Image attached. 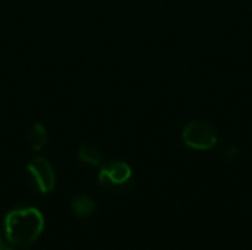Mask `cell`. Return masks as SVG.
Wrapping results in <instances>:
<instances>
[{"instance_id":"52a82bcc","label":"cell","mask_w":252,"mask_h":250,"mask_svg":"<svg viewBox=\"0 0 252 250\" xmlns=\"http://www.w3.org/2000/svg\"><path fill=\"white\" fill-rule=\"evenodd\" d=\"M78 158L81 162L89 164V165H99L102 162V153L97 147L90 146V144H83L78 149Z\"/></svg>"},{"instance_id":"3957f363","label":"cell","mask_w":252,"mask_h":250,"mask_svg":"<svg viewBox=\"0 0 252 250\" xmlns=\"http://www.w3.org/2000/svg\"><path fill=\"white\" fill-rule=\"evenodd\" d=\"M130 180H131V168L128 167V164L121 161H114L106 164L99 174L100 186L112 192L127 189Z\"/></svg>"},{"instance_id":"ba28073f","label":"cell","mask_w":252,"mask_h":250,"mask_svg":"<svg viewBox=\"0 0 252 250\" xmlns=\"http://www.w3.org/2000/svg\"><path fill=\"white\" fill-rule=\"evenodd\" d=\"M0 250H12L10 248H7V246H4V245H1L0 243Z\"/></svg>"},{"instance_id":"5b68a950","label":"cell","mask_w":252,"mask_h":250,"mask_svg":"<svg viewBox=\"0 0 252 250\" xmlns=\"http://www.w3.org/2000/svg\"><path fill=\"white\" fill-rule=\"evenodd\" d=\"M25 140L32 150H40L47 143V133L41 124H34L25 134Z\"/></svg>"},{"instance_id":"6da1fadb","label":"cell","mask_w":252,"mask_h":250,"mask_svg":"<svg viewBox=\"0 0 252 250\" xmlns=\"http://www.w3.org/2000/svg\"><path fill=\"white\" fill-rule=\"evenodd\" d=\"M44 220L35 208H21L9 212L4 220V233L9 243L15 246H30L41 234Z\"/></svg>"},{"instance_id":"8992f818","label":"cell","mask_w":252,"mask_h":250,"mask_svg":"<svg viewBox=\"0 0 252 250\" xmlns=\"http://www.w3.org/2000/svg\"><path fill=\"white\" fill-rule=\"evenodd\" d=\"M71 208H72L75 215L84 218V217H89L94 212V202L92 197H89L86 194H80V196L72 199Z\"/></svg>"},{"instance_id":"7a4b0ae2","label":"cell","mask_w":252,"mask_h":250,"mask_svg":"<svg viewBox=\"0 0 252 250\" xmlns=\"http://www.w3.org/2000/svg\"><path fill=\"white\" fill-rule=\"evenodd\" d=\"M182 139L186 146L195 150H210L217 146L219 133L211 122L204 119H196L185 127Z\"/></svg>"},{"instance_id":"277c9868","label":"cell","mask_w":252,"mask_h":250,"mask_svg":"<svg viewBox=\"0 0 252 250\" xmlns=\"http://www.w3.org/2000/svg\"><path fill=\"white\" fill-rule=\"evenodd\" d=\"M27 172L34 187L41 193H50L56 184V175L50 162L41 156L34 158L27 165Z\"/></svg>"}]
</instances>
